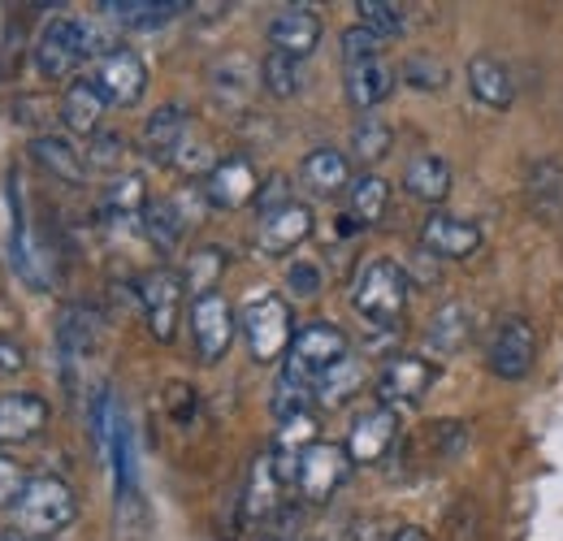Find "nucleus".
<instances>
[{
    "mask_svg": "<svg viewBox=\"0 0 563 541\" xmlns=\"http://www.w3.org/2000/svg\"><path fill=\"white\" fill-rule=\"evenodd\" d=\"M187 131H191V118L183 104H161L147 122H143V156L156 161V165H174L178 152L187 147Z\"/></svg>",
    "mask_w": 563,
    "mask_h": 541,
    "instance_id": "18",
    "label": "nucleus"
},
{
    "mask_svg": "<svg viewBox=\"0 0 563 541\" xmlns=\"http://www.w3.org/2000/svg\"><path fill=\"white\" fill-rule=\"evenodd\" d=\"M91 82L100 87V96L109 104L131 109V104H140L143 91H147V66H143V57L135 48H113L104 62H96V78Z\"/></svg>",
    "mask_w": 563,
    "mask_h": 541,
    "instance_id": "11",
    "label": "nucleus"
},
{
    "mask_svg": "<svg viewBox=\"0 0 563 541\" xmlns=\"http://www.w3.org/2000/svg\"><path fill=\"white\" fill-rule=\"evenodd\" d=\"M408 273L395 261H364L352 281V308L377 330H395L408 312Z\"/></svg>",
    "mask_w": 563,
    "mask_h": 541,
    "instance_id": "1",
    "label": "nucleus"
},
{
    "mask_svg": "<svg viewBox=\"0 0 563 541\" xmlns=\"http://www.w3.org/2000/svg\"><path fill=\"white\" fill-rule=\"evenodd\" d=\"M234 334H239V317H234V308L221 290L191 299V342H196V355L205 364H217L230 351Z\"/></svg>",
    "mask_w": 563,
    "mask_h": 541,
    "instance_id": "6",
    "label": "nucleus"
},
{
    "mask_svg": "<svg viewBox=\"0 0 563 541\" xmlns=\"http://www.w3.org/2000/svg\"><path fill=\"white\" fill-rule=\"evenodd\" d=\"M282 485H286V481H282V473H278L274 451H269V455H261V460L252 464V476H247V498H243L247 520H265V516H274V511H278Z\"/></svg>",
    "mask_w": 563,
    "mask_h": 541,
    "instance_id": "26",
    "label": "nucleus"
},
{
    "mask_svg": "<svg viewBox=\"0 0 563 541\" xmlns=\"http://www.w3.org/2000/svg\"><path fill=\"white\" fill-rule=\"evenodd\" d=\"M31 156H35V165H40L44 174H53L57 183H70V187H78L82 174H87L82 152L62 135H35L31 139Z\"/></svg>",
    "mask_w": 563,
    "mask_h": 541,
    "instance_id": "23",
    "label": "nucleus"
},
{
    "mask_svg": "<svg viewBox=\"0 0 563 541\" xmlns=\"http://www.w3.org/2000/svg\"><path fill=\"white\" fill-rule=\"evenodd\" d=\"M421 247L438 261H468L482 247V225L455 212H429L421 225Z\"/></svg>",
    "mask_w": 563,
    "mask_h": 541,
    "instance_id": "12",
    "label": "nucleus"
},
{
    "mask_svg": "<svg viewBox=\"0 0 563 541\" xmlns=\"http://www.w3.org/2000/svg\"><path fill=\"white\" fill-rule=\"evenodd\" d=\"M82 66V44H78V18H53L40 40H35V69L57 82V78H70L74 69Z\"/></svg>",
    "mask_w": 563,
    "mask_h": 541,
    "instance_id": "14",
    "label": "nucleus"
},
{
    "mask_svg": "<svg viewBox=\"0 0 563 541\" xmlns=\"http://www.w3.org/2000/svg\"><path fill=\"white\" fill-rule=\"evenodd\" d=\"M122 156H126V143H122V135H113V131L91 135L87 152H82L87 169H96V174H113V169L122 165Z\"/></svg>",
    "mask_w": 563,
    "mask_h": 541,
    "instance_id": "39",
    "label": "nucleus"
},
{
    "mask_svg": "<svg viewBox=\"0 0 563 541\" xmlns=\"http://www.w3.org/2000/svg\"><path fill=\"white\" fill-rule=\"evenodd\" d=\"M438 382V364L424 355H395L386 360V368L377 373V404L382 407H417L429 395V386Z\"/></svg>",
    "mask_w": 563,
    "mask_h": 541,
    "instance_id": "8",
    "label": "nucleus"
},
{
    "mask_svg": "<svg viewBox=\"0 0 563 541\" xmlns=\"http://www.w3.org/2000/svg\"><path fill=\"white\" fill-rule=\"evenodd\" d=\"M390 91H395V69L386 66L382 57L347 66V100H352L360 113H373Z\"/></svg>",
    "mask_w": 563,
    "mask_h": 541,
    "instance_id": "24",
    "label": "nucleus"
},
{
    "mask_svg": "<svg viewBox=\"0 0 563 541\" xmlns=\"http://www.w3.org/2000/svg\"><path fill=\"white\" fill-rule=\"evenodd\" d=\"M395 442H399V411L377 404L355 416L352 433H347V455L352 464H382Z\"/></svg>",
    "mask_w": 563,
    "mask_h": 541,
    "instance_id": "13",
    "label": "nucleus"
},
{
    "mask_svg": "<svg viewBox=\"0 0 563 541\" xmlns=\"http://www.w3.org/2000/svg\"><path fill=\"white\" fill-rule=\"evenodd\" d=\"M22 541H53V538H22Z\"/></svg>",
    "mask_w": 563,
    "mask_h": 541,
    "instance_id": "50",
    "label": "nucleus"
},
{
    "mask_svg": "<svg viewBox=\"0 0 563 541\" xmlns=\"http://www.w3.org/2000/svg\"><path fill=\"white\" fill-rule=\"evenodd\" d=\"M78 516V498L62 476H31L18 507H13V525L22 538H53Z\"/></svg>",
    "mask_w": 563,
    "mask_h": 541,
    "instance_id": "3",
    "label": "nucleus"
},
{
    "mask_svg": "<svg viewBox=\"0 0 563 541\" xmlns=\"http://www.w3.org/2000/svg\"><path fill=\"white\" fill-rule=\"evenodd\" d=\"M200 191H205L209 208L234 212V208H243V203H252L261 196V178H256V169H252L247 156H225V161H217L209 174H205Z\"/></svg>",
    "mask_w": 563,
    "mask_h": 541,
    "instance_id": "10",
    "label": "nucleus"
},
{
    "mask_svg": "<svg viewBox=\"0 0 563 541\" xmlns=\"http://www.w3.org/2000/svg\"><path fill=\"white\" fill-rule=\"evenodd\" d=\"M529 196H533V208L555 217L563 208V165L560 161H542L533 165V178H529Z\"/></svg>",
    "mask_w": 563,
    "mask_h": 541,
    "instance_id": "36",
    "label": "nucleus"
},
{
    "mask_svg": "<svg viewBox=\"0 0 563 541\" xmlns=\"http://www.w3.org/2000/svg\"><path fill=\"white\" fill-rule=\"evenodd\" d=\"M22 368H26L22 342H13V334H0V373H22Z\"/></svg>",
    "mask_w": 563,
    "mask_h": 541,
    "instance_id": "45",
    "label": "nucleus"
},
{
    "mask_svg": "<svg viewBox=\"0 0 563 541\" xmlns=\"http://www.w3.org/2000/svg\"><path fill=\"white\" fill-rule=\"evenodd\" d=\"M355 13H360V26L373 31L377 40L404 35V26H408L404 4H395V0H355Z\"/></svg>",
    "mask_w": 563,
    "mask_h": 541,
    "instance_id": "34",
    "label": "nucleus"
},
{
    "mask_svg": "<svg viewBox=\"0 0 563 541\" xmlns=\"http://www.w3.org/2000/svg\"><path fill=\"white\" fill-rule=\"evenodd\" d=\"M347 355H352V351H347V334H343L339 325H330V321H308V325H299L295 339H290L282 382H290V386H299V390L312 395L317 382H321L334 364H343Z\"/></svg>",
    "mask_w": 563,
    "mask_h": 541,
    "instance_id": "2",
    "label": "nucleus"
},
{
    "mask_svg": "<svg viewBox=\"0 0 563 541\" xmlns=\"http://www.w3.org/2000/svg\"><path fill=\"white\" fill-rule=\"evenodd\" d=\"M26 481H31V476L22 473V464H18V460L0 455V507H18V498H22Z\"/></svg>",
    "mask_w": 563,
    "mask_h": 541,
    "instance_id": "42",
    "label": "nucleus"
},
{
    "mask_svg": "<svg viewBox=\"0 0 563 541\" xmlns=\"http://www.w3.org/2000/svg\"><path fill=\"white\" fill-rule=\"evenodd\" d=\"M178 13H187V4L178 0H104L100 4V18L113 22V26H126V31H156L165 22H174Z\"/></svg>",
    "mask_w": 563,
    "mask_h": 541,
    "instance_id": "19",
    "label": "nucleus"
},
{
    "mask_svg": "<svg viewBox=\"0 0 563 541\" xmlns=\"http://www.w3.org/2000/svg\"><path fill=\"white\" fill-rule=\"evenodd\" d=\"M183 273L174 269H152L143 273L140 281V308L143 321H147V334L156 342H174V330H178V312H183Z\"/></svg>",
    "mask_w": 563,
    "mask_h": 541,
    "instance_id": "7",
    "label": "nucleus"
},
{
    "mask_svg": "<svg viewBox=\"0 0 563 541\" xmlns=\"http://www.w3.org/2000/svg\"><path fill=\"white\" fill-rule=\"evenodd\" d=\"M48 429V404L35 390L0 395V446H26Z\"/></svg>",
    "mask_w": 563,
    "mask_h": 541,
    "instance_id": "16",
    "label": "nucleus"
},
{
    "mask_svg": "<svg viewBox=\"0 0 563 541\" xmlns=\"http://www.w3.org/2000/svg\"><path fill=\"white\" fill-rule=\"evenodd\" d=\"M187 225H191V221L183 217V208H178L174 200L147 203V212H143V234H147L152 247H161V252H174Z\"/></svg>",
    "mask_w": 563,
    "mask_h": 541,
    "instance_id": "29",
    "label": "nucleus"
},
{
    "mask_svg": "<svg viewBox=\"0 0 563 541\" xmlns=\"http://www.w3.org/2000/svg\"><path fill=\"white\" fill-rule=\"evenodd\" d=\"M0 541H22V533H0Z\"/></svg>",
    "mask_w": 563,
    "mask_h": 541,
    "instance_id": "49",
    "label": "nucleus"
},
{
    "mask_svg": "<svg viewBox=\"0 0 563 541\" xmlns=\"http://www.w3.org/2000/svg\"><path fill=\"white\" fill-rule=\"evenodd\" d=\"M395 541H429V533L417 529V525H408V529H399V533H395Z\"/></svg>",
    "mask_w": 563,
    "mask_h": 541,
    "instance_id": "47",
    "label": "nucleus"
},
{
    "mask_svg": "<svg viewBox=\"0 0 563 541\" xmlns=\"http://www.w3.org/2000/svg\"><path fill=\"white\" fill-rule=\"evenodd\" d=\"M360 386H364V364H360L355 355H347L343 364H334V368L317 382V390H312V395H317V404L321 407H343Z\"/></svg>",
    "mask_w": 563,
    "mask_h": 541,
    "instance_id": "30",
    "label": "nucleus"
},
{
    "mask_svg": "<svg viewBox=\"0 0 563 541\" xmlns=\"http://www.w3.org/2000/svg\"><path fill=\"white\" fill-rule=\"evenodd\" d=\"M473 334V312H468V303H442L438 312H433V321H429V346L438 351V355H455L464 342Z\"/></svg>",
    "mask_w": 563,
    "mask_h": 541,
    "instance_id": "28",
    "label": "nucleus"
},
{
    "mask_svg": "<svg viewBox=\"0 0 563 541\" xmlns=\"http://www.w3.org/2000/svg\"><path fill=\"white\" fill-rule=\"evenodd\" d=\"M269 44L274 53H286L295 62H303L308 53H317L321 44V18L312 4H282L269 18Z\"/></svg>",
    "mask_w": 563,
    "mask_h": 541,
    "instance_id": "15",
    "label": "nucleus"
},
{
    "mask_svg": "<svg viewBox=\"0 0 563 541\" xmlns=\"http://www.w3.org/2000/svg\"><path fill=\"white\" fill-rule=\"evenodd\" d=\"M404 191L421 203H442L451 196V165L438 152H421L404 169Z\"/></svg>",
    "mask_w": 563,
    "mask_h": 541,
    "instance_id": "22",
    "label": "nucleus"
},
{
    "mask_svg": "<svg viewBox=\"0 0 563 541\" xmlns=\"http://www.w3.org/2000/svg\"><path fill=\"white\" fill-rule=\"evenodd\" d=\"M256 203H261V217H265V212H274V208H282V203H290V196H286V183H282V178H269V187H261Z\"/></svg>",
    "mask_w": 563,
    "mask_h": 541,
    "instance_id": "46",
    "label": "nucleus"
},
{
    "mask_svg": "<svg viewBox=\"0 0 563 541\" xmlns=\"http://www.w3.org/2000/svg\"><path fill=\"white\" fill-rule=\"evenodd\" d=\"M299 178L312 196H339V191H352V161L334 147H317L303 156Z\"/></svg>",
    "mask_w": 563,
    "mask_h": 541,
    "instance_id": "20",
    "label": "nucleus"
},
{
    "mask_svg": "<svg viewBox=\"0 0 563 541\" xmlns=\"http://www.w3.org/2000/svg\"><path fill=\"white\" fill-rule=\"evenodd\" d=\"M96 334H100V317L91 308H66L62 312V325H57V342L66 355H87L96 346Z\"/></svg>",
    "mask_w": 563,
    "mask_h": 541,
    "instance_id": "32",
    "label": "nucleus"
},
{
    "mask_svg": "<svg viewBox=\"0 0 563 541\" xmlns=\"http://www.w3.org/2000/svg\"><path fill=\"white\" fill-rule=\"evenodd\" d=\"M256 78H261V69L252 66L247 57H221L217 66H212V96L221 100V104H230V109H239L247 96H252V87H256Z\"/></svg>",
    "mask_w": 563,
    "mask_h": 541,
    "instance_id": "27",
    "label": "nucleus"
},
{
    "mask_svg": "<svg viewBox=\"0 0 563 541\" xmlns=\"http://www.w3.org/2000/svg\"><path fill=\"white\" fill-rule=\"evenodd\" d=\"M4 325H13V308H9V303H4V299H0V334H9V330H4Z\"/></svg>",
    "mask_w": 563,
    "mask_h": 541,
    "instance_id": "48",
    "label": "nucleus"
},
{
    "mask_svg": "<svg viewBox=\"0 0 563 541\" xmlns=\"http://www.w3.org/2000/svg\"><path fill=\"white\" fill-rule=\"evenodd\" d=\"M382 57V40L364 26H347L343 31V66H360V62H377Z\"/></svg>",
    "mask_w": 563,
    "mask_h": 541,
    "instance_id": "40",
    "label": "nucleus"
},
{
    "mask_svg": "<svg viewBox=\"0 0 563 541\" xmlns=\"http://www.w3.org/2000/svg\"><path fill=\"white\" fill-rule=\"evenodd\" d=\"M165 407H169V416H174L178 424H191V416H196V390L183 386V382H174V386L165 390Z\"/></svg>",
    "mask_w": 563,
    "mask_h": 541,
    "instance_id": "44",
    "label": "nucleus"
},
{
    "mask_svg": "<svg viewBox=\"0 0 563 541\" xmlns=\"http://www.w3.org/2000/svg\"><path fill=\"white\" fill-rule=\"evenodd\" d=\"M468 91H473L486 109H511V100H516L511 74H507L503 62H494V57H473V62H468Z\"/></svg>",
    "mask_w": 563,
    "mask_h": 541,
    "instance_id": "25",
    "label": "nucleus"
},
{
    "mask_svg": "<svg viewBox=\"0 0 563 541\" xmlns=\"http://www.w3.org/2000/svg\"><path fill=\"white\" fill-rule=\"evenodd\" d=\"M265 541H286V538H265Z\"/></svg>",
    "mask_w": 563,
    "mask_h": 541,
    "instance_id": "51",
    "label": "nucleus"
},
{
    "mask_svg": "<svg viewBox=\"0 0 563 541\" xmlns=\"http://www.w3.org/2000/svg\"><path fill=\"white\" fill-rule=\"evenodd\" d=\"M239 330L247 339V351L256 364H274L286 360L290 339H295V321H290V303L282 295H252L243 317H239Z\"/></svg>",
    "mask_w": 563,
    "mask_h": 541,
    "instance_id": "4",
    "label": "nucleus"
},
{
    "mask_svg": "<svg viewBox=\"0 0 563 541\" xmlns=\"http://www.w3.org/2000/svg\"><path fill=\"white\" fill-rule=\"evenodd\" d=\"M386 203H390V187L386 178L377 174H364L352 183V221L364 230V225H377L386 217Z\"/></svg>",
    "mask_w": 563,
    "mask_h": 541,
    "instance_id": "31",
    "label": "nucleus"
},
{
    "mask_svg": "<svg viewBox=\"0 0 563 541\" xmlns=\"http://www.w3.org/2000/svg\"><path fill=\"white\" fill-rule=\"evenodd\" d=\"M390 143H395V131L377 118V113H364L360 122H355L352 131V152L364 161V165H373V161H382L386 152H390Z\"/></svg>",
    "mask_w": 563,
    "mask_h": 541,
    "instance_id": "35",
    "label": "nucleus"
},
{
    "mask_svg": "<svg viewBox=\"0 0 563 541\" xmlns=\"http://www.w3.org/2000/svg\"><path fill=\"white\" fill-rule=\"evenodd\" d=\"M261 87H265L274 100L299 96V62L286 57V53H269V57L261 62Z\"/></svg>",
    "mask_w": 563,
    "mask_h": 541,
    "instance_id": "37",
    "label": "nucleus"
},
{
    "mask_svg": "<svg viewBox=\"0 0 563 541\" xmlns=\"http://www.w3.org/2000/svg\"><path fill=\"white\" fill-rule=\"evenodd\" d=\"M352 455L347 446H334V442H312L299 460H295V494L303 503H330L334 489L352 476Z\"/></svg>",
    "mask_w": 563,
    "mask_h": 541,
    "instance_id": "5",
    "label": "nucleus"
},
{
    "mask_svg": "<svg viewBox=\"0 0 563 541\" xmlns=\"http://www.w3.org/2000/svg\"><path fill=\"white\" fill-rule=\"evenodd\" d=\"M533 360H538V330L525 321V317H507L490 339L486 351V364H490L494 377L503 382H520L533 373Z\"/></svg>",
    "mask_w": 563,
    "mask_h": 541,
    "instance_id": "9",
    "label": "nucleus"
},
{
    "mask_svg": "<svg viewBox=\"0 0 563 541\" xmlns=\"http://www.w3.org/2000/svg\"><path fill=\"white\" fill-rule=\"evenodd\" d=\"M221 269H225V252H221V247H200V252L187 261L183 281H187V290H191V295H209V290H217Z\"/></svg>",
    "mask_w": 563,
    "mask_h": 541,
    "instance_id": "38",
    "label": "nucleus"
},
{
    "mask_svg": "<svg viewBox=\"0 0 563 541\" xmlns=\"http://www.w3.org/2000/svg\"><path fill=\"white\" fill-rule=\"evenodd\" d=\"M104 212L118 221H131V217L147 212V187H143L140 174H122L104 187Z\"/></svg>",
    "mask_w": 563,
    "mask_h": 541,
    "instance_id": "33",
    "label": "nucleus"
},
{
    "mask_svg": "<svg viewBox=\"0 0 563 541\" xmlns=\"http://www.w3.org/2000/svg\"><path fill=\"white\" fill-rule=\"evenodd\" d=\"M308 234H312V208L290 200L261 217L256 247H261L265 256H286V252H295L299 243H308Z\"/></svg>",
    "mask_w": 563,
    "mask_h": 541,
    "instance_id": "17",
    "label": "nucleus"
},
{
    "mask_svg": "<svg viewBox=\"0 0 563 541\" xmlns=\"http://www.w3.org/2000/svg\"><path fill=\"white\" fill-rule=\"evenodd\" d=\"M286 286L299 299H312V295H321V269L308 265V261H299V265H290V273H286Z\"/></svg>",
    "mask_w": 563,
    "mask_h": 541,
    "instance_id": "43",
    "label": "nucleus"
},
{
    "mask_svg": "<svg viewBox=\"0 0 563 541\" xmlns=\"http://www.w3.org/2000/svg\"><path fill=\"white\" fill-rule=\"evenodd\" d=\"M109 100L100 96V87L91 78H74L62 96V122L70 126L74 135H100V118H104Z\"/></svg>",
    "mask_w": 563,
    "mask_h": 541,
    "instance_id": "21",
    "label": "nucleus"
},
{
    "mask_svg": "<svg viewBox=\"0 0 563 541\" xmlns=\"http://www.w3.org/2000/svg\"><path fill=\"white\" fill-rule=\"evenodd\" d=\"M404 82H412L417 91H442L446 69L438 66V62H429V57H408L404 62Z\"/></svg>",
    "mask_w": 563,
    "mask_h": 541,
    "instance_id": "41",
    "label": "nucleus"
}]
</instances>
